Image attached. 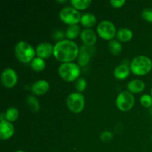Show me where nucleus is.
<instances>
[{
  "mask_svg": "<svg viewBox=\"0 0 152 152\" xmlns=\"http://www.w3.org/2000/svg\"><path fill=\"white\" fill-rule=\"evenodd\" d=\"M80 48L74 42L63 39L57 42L53 46V56L56 60L66 63L72 62L78 57Z\"/></svg>",
  "mask_w": 152,
  "mask_h": 152,
  "instance_id": "nucleus-1",
  "label": "nucleus"
},
{
  "mask_svg": "<svg viewBox=\"0 0 152 152\" xmlns=\"http://www.w3.org/2000/svg\"><path fill=\"white\" fill-rule=\"evenodd\" d=\"M16 59L23 63L32 62L36 55V50L27 42L20 41L16 43L14 49Z\"/></svg>",
  "mask_w": 152,
  "mask_h": 152,
  "instance_id": "nucleus-2",
  "label": "nucleus"
},
{
  "mask_svg": "<svg viewBox=\"0 0 152 152\" xmlns=\"http://www.w3.org/2000/svg\"><path fill=\"white\" fill-rule=\"evenodd\" d=\"M152 62L146 56H137L132 59L130 65L131 71L137 76H144L151 71Z\"/></svg>",
  "mask_w": 152,
  "mask_h": 152,
  "instance_id": "nucleus-3",
  "label": "nucleus"
},
{
  "mask_svg": "<svg viewBox=\"0 0 152 152\" xmlns=\"http://www.w3.org/2000/svg\"><path fill=\"white\" fill-rule=\"evenodd\" d=\"M58 71L61 78L66 82L77 80L80 75V66L73 62L62 63L59 67Z\"/></svg>",
  "mask_w": 152,
  "mask_h": 152,
  "instance_id": "nucleus-4",
  "label": "nucleus"
},
{
  "mask_svg": "<svg viewBox=\"0 0 152 152\" xmlns=\"http://www.w3.org/2000/svg\"><path fill=\"white\" fill-rule=\"evenodd\" d=\"M67 106L73 113L82 112L85 108V97L80 92L71 93L66 100Z\"/></svg>",
  "mask_w": 152,
  "mask_h": 152,
  "instance_id": "nucleus-5",
  "label": "nucleus"
},
{
  "mask_svg": "<svg viewBox=\"0 0 152 152\" xmlns=\"http://www.w3.org/2000/svg\"><path fill=\"white\" fill-rule=\"evenodd\" d=\"M80 12L73 7H65L59 12V18L64 23L69 26L77 25L81 20Z\"/></svg>",
  "mask_w": 152,
  "mask_h": 152,
  "instance_id": "nucleus-6",
  "label": "nucleus"
},
{
  "mask_svg": "<svg viewBox=\"0 0 152 152\" xmlns=\"http://www.w3.org/2000/svg\"><path fill=\"white\" fill-rule=\"evenodd\" d=\"M98 35L104 40H111L117 36V30L114 24L110 21H102L99 22L96 28Z\"/></svg>",
  "mask_w": 152,
  "mask_h": 152,
  "instance_id": "nucleus-7",
  "label": "nucleus"
},
{
  "mask_svg": "<svg viewBox=\"0 0 152 152\" xmlns=\"http://www.w3.org/2000/svg\"><path fill=\"white\" fill-rule=\"evenodd\" d=\"M135 99L132 94L129 91H123L120 93L116 99V105L122 111H128L133 108Z\"/></svg>",
  "mask_w": 152,
  "mask_h": 152,
  "instance_id": "nucleus-8",
  "label": "nucleus"
},
{
  "mask_svg": "<svg viewBox=\"0 0 152 152\" xmlns=\"http://www.w3.org/2000/svg\"><path fill=\"white\" fill-rule=\"evenodd\" d=\"M95 53V48L93 46L83 45L80 48L77 61L80 66L85 67L89 63L91 58Z\"/></svg>",
  "mask_w": 152,
  "mask_h": 152,
  "instance_id": "nucleus-9",
  "label": "nucleus"
},
{
  "mask_svg": "<svg viewBox=\"0 0 152 152\" xmlns=\"http://www.w3.org/2000/svg\"><path fill=\"white\" fill-rule=\"evenodd\" d=\"M18 77L16 71L12 68H6L1 76V81L3 86L7 88L14 87L17 83Z\"/></svg>",
  "mask_w": 152,
  "mask_h": 152,
  "instance_id": "nucleus-10",
  "label": "nucleus"
},
{
  "mask_svg": "<svg viewBox=\"0 0 152 152\" xmlns=\"http://www.w3.org/2000/svg\"><path fill=\"white\" fill-rule=\"evenodd\" d=\"M53 53V47L50 43L42 42L36 49V54L41 59H47Z\"/></svg>",
  "mask_w": 152,
  "mask_h": 152,
  "instance_id": "nucleus-11",
  "label": "nucleus"
},
{
  "mask_svg": "<svg viewBox=\"0 0 152 152\" xmlns=\"http://www.w3.org/2000/svg\"><path fill=\"white\" fill-rule=\"evenodd\" d=\"M14 134V127L11 123L6 120L1 121L0 123V139L1 140H6L12 137Z\"/></svg>",
  "mask_w": 152,
  "mask_h": 152,
  "instance_id": "nucleus-12",
  "label": "nucleus"
},
{
  "mask_svg": "<svg viewBox=\"0 0 152 152\" xmlns=\"http://www.w3.org/2000/svg\"><path fill=\"white\" fill-rule=\"evenodd\" d=\"M80 38L85 45L93 46L96 42V35L94 31L89 28L83 30L80 34Z\"/></svg>",
  "mask_w": 152,
  "mask_h": 152,
  "instance_id": "nucleus-13",
  "label": "nucleus"
},
{
  "mask_svg": "<svg viewBox=\"0 0 152 152\" xmlns=\"http://www.w3.org/2000/svg\"><path fill=\"white\" fill-rule=\"evenodd\" d=\"M49 90V83L46 80H39L34 83L31 88L33 94L35 95H43Z\"/></svg>",
  "mask_w": 152,
  "mask_h": 152,
  "instance_id": "nucleus-14",
  "label": "nucleus"
},
{
  "mask_svg": "<svg viewBox=\"0 0 152 152\" xmlns=\"http://www.w3.org/2000/svg\"><path fill=\"white\" fill-rule=\"evenodd\" d=\"M130 72V67H129L126 64H121V65L116 67L114 71V75L117 80H123L129 77Z\"/></svg>",
  "mask_w": 152,
  "mask_h": 152,
  "instance_id": "nucleus-15",
  "label": "nucleus"
},
{
  "mask_svg": "<svg viewBox=\"0 0 152 152\" xmlns=\"http://www.w3.org/2000/svg\"><path fill=\"white\" fill-rule=\"evenodd\" d=\"M145 83L140 80H134L129 82L128 84L127 87L129 89V92L131 93H140V92L143 91L145 89Z\"/></svg>",
  "mask_w": 152,
  "mask_h": 152,
  "instance_id": "nucleus-16",
  "label": "nucleus"
},
{
  "mask_svg": "<svg viewBox=\"0 0 152 152\" xmlns=\"http://www.w3.org/2000/svg\"><path fill=\"white\" fill-rule=\"evenodd\" d=\"M132 37H133V33L129 28H120L117 33V39L123 42H128L132 39Z\"/></svg>",
  "mask_w": 152,
  "mask_h": 152,
  "instance_id": "nucleus-17",
  "label": "nucleus"
},
{
  "mask_svg": "<svg viewBox=\"0 0 152 152\" xmlns=\"http://www.w3.org/2000/svg\"><path fill=\"white\" fill-rule=\"evenodd\" d=\"M80 22L83 25V26L86 27L87 28H92L95 25L96 22V16L94 14L90 13H87L83 14L81 16V20Z\"/></svg>",
  "mask_w": 152,
  "mask_h": 152,
  "instance_id": "nucleus-18",
  "label": "nucleus"
},
{
  "mask_svg": "<svg viewBox=\"0 0 152 152\" xmlns=\"http://www.w3.org/2000/svg\"><path fill=\"white\" fill-rule=\"evenodd\" d=\"M92 1L91 0H71V4L76 10H86L90 7Z\"/></svg>",
  "mask_w": 152,
  "mask_h": 152,
  "instance_id": "nucleus-19",
  "label": "nucleus"
},
{
  "mask_svg": "<svg viewBox=\"0 0 152 152\" xmlns=\"http://www.w3.org/2000/svg\"><path fill=\"white\" fill-rule=\"evenodd\" d=\"M80 33V28L77 25H71L68 28L66 32H65V37L68 39L69 40L74 39L77 38Z\"/></svg>",
  "mask_w": 152,
  "mask_h": 152,
  "instance_id": "nucleus-20",
  "label": "nucleus"
},
{
  "mask_svg": "<svg viewBox=\"0 0 152 152\" xmlns=\"http://www.w3.org/2000/svg\"><path fill=\"white\" fill-rule=\"evenodd\" d=\"M31 68L36 72H41L45 68V62L43 59L36 57L31 62Z\"/></svg>",
  "mask_w": 152,
  "mask_h": 152,
  "instance_id": "nucleus-21",
  "label": "nucleus"
},
{
  "mask_svg": "<svg viewBox=\"0 0 152 152\" xmlns=\"http://www.w3.org/2000/svg\"><path fill=\"white\" fill-rule=\"evenodd\" d=\"M4 117H5V120L7 122L12 123L16 121L19 117V111L14 107H11L4 113Z\"/></svg>",
  "mask_w": 152,
  "mask_h": 152,
  "instance_id": "nucleus-22",
  "label": "nucleus"
},
{
  "mask_svg": "<svg viewBox=\"0 0 152 152\" xmlns=\"http://www.w3.org/2000/svg\"><path fill=\"white\" fill-rule=\"evenodd\" d=\"M108 49H109L110 52L114 55L120 54L122 50H123V48H122L120 42L115 39H112L111 41L109 42V43H108Z\"/></svg>",
  "mask_w": 152,
  "mask_h": 152,
  "instance_id": "nucleus-23",
  "label": "nucleus"
},
{
  "mask_svg": "<svg viewBox=\"0 0 152 152\" xmlns=\"http://www.w3.org/2000/svg\"><path fill=\"white\" fill-rule=\"evenodd\" d=\"M27 102H28V105L29 106L30 109L32 111L37 112L38 111H39V101L37 100V99L36 97H34L33 96H29L28 97V99H27Z\"/></svg>",
  "mask_w": 152,
  "mask_h": 152,
  "instance_id": "nucleus-24",
  "label": "nucleus"
},
{
  "mask_svg": "<svg viewBox=\"0 0 152 152\" xmlns=\"http://www.w3.org/2000/svg\"><path fill=\"white\" fill-rule=\"evenodd\" d=\"M140 103L145 108L152 107V96L151 95L144 94L140 97Z\"/></svg>",
  "mask_w": 152,
  "mask_h": 152,
  "instance_id": "nucleus-25",
  "label": "nucleus"
},
{
  "mask_svg": "<svg viewBox=\"0 0 152 152\" xmlns=\"http://www.w3.org/2000/svg\"><path fill=\"white\" fill-rule=\"evenodd\" d=\"M76 89L77 90V92L81 93L82 91H84L86 90V87H87V82L85 79L80 78L77 80L75 84Z\"/></svg>",
  "mask_w": 152,
  "mask_h": 152,
  "instance_id": "nucleus-26",
  "label": "nucleus"
},
{
  "mask_svg": "<svg viewBox=\"0 0 152 152\" xmlns=\"http://www.w3.org/2000/svg\"><path fill=\"white\" fill-rule=\"evenodd\" d=\"M142 17L146 22L152 23V8H146L142 10Z\"/></svg>",
  "mask_w": 152,
  "mask_h": 152,
  "instance_id": "nucleus-27",
  "label": "nucleus"
},
{
  "mask_svg": "<svg viewBox=\"0 0 152 152\" xmlns=\"http://www.w3.org/2000/svg\"><path fill=\"white\" fill-rule=\"evenodd\" d=\"M113 137V134L110 132L105 131V132H102L100 135V139L102 140L103 142H108L111 140Z\"/></svg>",
  "mask_w": 152,
  "mask_h": 152,
  "instance_id": "nucleus-28",
  "label": "nucleus"
},
{
  "mask_svg": "<svg viewBox=\"0 0 152 152\" xmlns=\"http://www.w3.org/2000/svg\"><path fill=\"white\" fill-rule=\"evenodd\" d=\"M110 4L113 7L120 8V7H122L126 4V1L125 0H111L110 1Z\"/></svg>",
  "mask_w": 152,
  "mask_h": 152,
  "instance_id": "nucleus-29",
  "label": "nucleus"
},
{
  "mask_svg": "<svg viewBox=\"0 0 152 152\" xmlns=\"http://www.w3.org/2000/svg\"><path fill=\"white\" fill-rule=\"evenodd\" d=\"M64 37V34L62 32V31H57V32L55 34V39L59 41H61V39H62Z\"/></svg>",
  "mask_w": 152,
  "mask_h": 152,
  "instance_id": "nucleus-30",
  "label": "nucleus"
},
{
  "mask_svg": "<svg viewBox=\"0 0 152 152\" xmlns=\"http://www.w3.org/2000/svg\"><path fill=\"white\" fill-rule=\"evenodd\" d=\"M56 2H58V3H65V2H66V1H65V0H64V1H56Z\"/></svg>",
  "mask_w": 152,
  "mask_h": 152,
  "instance_id": "nucleus-31",
  "label": "nucleus"
},
{
  "mask_svg": "<svg viewBox=\"0 0 152 152\" xmlns=\"http://www.w3.org/2000/svg\"><path fill=\"white\" fill-rule=\"evenodd\" d=\"M15 152H25L24 151H22V150H18V151H15Z\"/></svg>",
  "mask_w": 152,
  "mask_h": 152,
  "instance_id": "nucleus-32",
  "label": "nucleus"
},
{
  "mask_svg": "<svg viewBox=\"0 0 152 152\" xmlns=\"http://www.w3.org/2000/svg\"><path fill=\"white\" fill-rule=\"evenodd\" d=\"M151 96H152V88H151Z\"/></svg>",
  "mask_w": 152,
  "mask_h": 152,
  "instance_id": "nucleus-33",
  "label": "nucleus"
},
{
  "mask_svg": "<svg viewBox=\"0 0 152 152\" xmlns=\"http://www.w3.org/2000/svg\"><path fill=\"white\" fill-rule=\"evenodd\" d=\"M151 114H152V108H151Z\"/></svg>",
  "mask_w": 152,
  "mask_h": 152,
  "instance_id": "nucleus-34",
  "label": "nucleus"
},
{
  "mask_svg": "<svg viewBox=\"0 0 152 152\" xmlns=\"http://www.w3.org/2000/svg\"><path fill=\"white\" fill-rule=\"evenodd\" d=\"M151 140H152V137H151Z\"/></svg>",
  "mask_w": 152,
  "mask_h": 152,
  "instance_id": "nucleus-35",
  "label": "nucleus"
}]
</instances>
